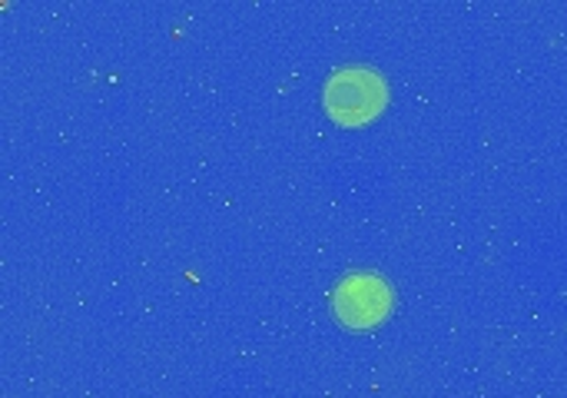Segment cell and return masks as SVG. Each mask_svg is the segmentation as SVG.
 I'll return each mask as SVG.
<instances>
[{"label": "cell", "instance_id": "6da1fadb", "mask_svg": "<svg viewBox=\"0 0 567 398\" xmlns=\"http://www.w3.org/2000/svg\"><path fill=\"white\" fill-rule=\"evenodd\" d=\"M385 106V80L369 67H342L326 83V110L339 123H365Z\"/></svg>", "mask_w": 567, "mask_h": 398}, {"label": "cell", "instance_id": "7a4b0ae2", "mask_svg": "<svg viewBox=\"0 0 567 398\" xmlns=\"http://www.w3.org/2000/svg\"><path fill=\"white\" fill-rule=\"evenodd\" d=\"M332 309L349 329H369L389 316L392 289L375 273H352L339 283V289L332 296Z\"/></svg>", "mask_w": 567, "mask_h": 398}]
</instances>
